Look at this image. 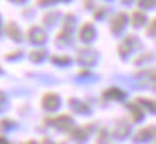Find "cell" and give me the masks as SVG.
Instances as JSON below:
<instances>
[{"instance_id":"6da1fadb","label":"cell","mask_w":156,"mask_h":144,"mask_svg":"<svg viewBox=\"0 0 156 144\" xmlns=\"http://www.w3.org/2000/svg\"><path fill=\"white\" fill-rule=\"evenodd\" d=\"M142 19H144V16H142V14H134V24H141Z\"/></svg>"}]
</instances>
